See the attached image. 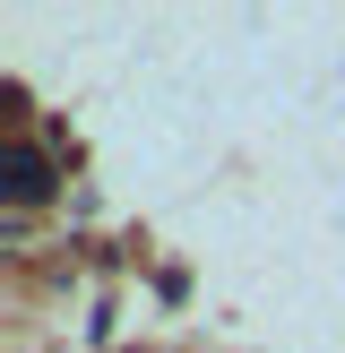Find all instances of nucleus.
Wrapping results in <instances>:
<instances>
[{
  "instance_id": "nucleus-1",
  "label": "nucleus",
  "mask_w": 345,
  "mask_h": 353,
  "mask_svg": "<svg viewBox=\"0 0 345 353\" xmlns=\"http://www.w3.org/2000/svg\"><path fill=\"white\" fill-rule=\"evenodd\" d=\"M52 181H61L52 147H34V138H9V147H0V199H9V207H34V199H52Z\"/></svg>"
}]
</instances>
